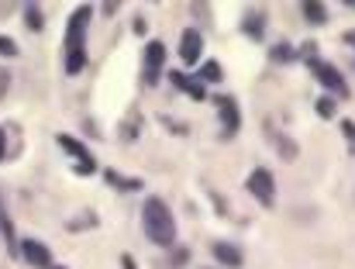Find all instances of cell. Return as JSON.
<instances>
[{"label": "cell", "mask_w": 355, "mask_h": 269, "mask_svg": "<svg viewBox=\"0 0 355 269\" xmlns=\"http://www.w3.org/2000/svg\"><path fill=\"white\" fill-rule=\"evenodd\" d=\"M24 21H28V28H31V31H42V28H45V14H42L35 3H28V7H24Z\"/></svg>", "instance_id": "cell-15"}, {"label": "cell", "mask_w": 355, "mask_h": 269, "mask_svg": "<svg viewBox=\"0 0 355 269\" xmlns=\"http://www.w3.org/2000/svg\"><path fill=\"white\" fill-rule=\"evenodd\" d=\"M55 141H59V145H62V148H66V152H69V155L80 162V166H76L80 173H90V169H94V162H90V152H87V145H83V141H76L73 134H59Z\"/></svg>", "instance_id": "cell-8"}, {"label": "cell", "mask_w": 355, "mask_h": 269, "mask_svg": "<svg viewBox=\"0 0 355 269\" xmlns=\"http://www.w3.org/2000/svg\"><path fill=\"white\" fill-rule=\"evenodd\" d=\"M7 80H10V76H7V73L0 69V97H3V90H7Z\"/></svg>", "instance_id": "cell-21"}, {"label": "cell", "mask_w": 355, "mask_h": 269, "mask_svg": "<svg viewBox=\"0 0 355 269\" xmlns=\"http://www.w3.org/2000/svg\"><path fill=\"white\" fill-rule=\"evenodd\" d=\"M52 269H66V266H52Z\"/></svg>", "instance_id": "cell-25"}, {"label": "cell", "mask_w": 355, "mask_h": 269, "mask_svg": "<svg viewBox=\"0 0 355 269\" xmlns=\"http://www.w3.org/2000/svg\"><path fill=\"white\" fill-rule=\"evenodd\" d=\"M241 28H245V35H248V38H255V42H262V31H266V14H259V10H252V14H245V21H241Z\"/></svg>", "instance_id": "cell-11"}, {"label": "cell", "mask_w": 355, "mask_h": 269, "mask_svg": "<svg viewBox=\"0 0 355 269\" xmlns=\"http://www.w3.org/2000/svg\"><path fill=\"white\" fill-rule=\"evenodd\" d=\"M121 266H124V269H135V259H131V256H121Z\"/></svg>", "instance_id": "cell-23"}, {"label": "cell", "mask_w": 355, "mask_h": 269, "mask_svg": "<svg viewBox=\"0 0 355 269\" xmlns=\"http://www.w3.org/2000/svg\"><path fill=\"white\" fill-rule=\"evenodd\" d=\"M318 114H321V118H335V104H331L328 97H321V101H318Z\"/></svg>", "instance_id": "cell-18"}, {"label": "cell", "mask_w": 355, "mask_h": 269, "mask_svg": "<svg viewBox=\"0 0 355 269\" xmlns=\"http://www.w3.org/2000/svg\"><path fill=\"white\" fill-rule=\"evenodd\" d=\"M141 228H145V238L159 249H169L176 242V221H173V211L166 207V200L159 197H148L145 207H141Z\"/></svg>", "instance_id": "cell-2"}, {"label": "cell", "mask_w": 355, "mask_h": 269, "mask_svg": "<svg viewBox=\"0 0 355 269\" xmlns=\"http://www.w3.org/2000/svg\"><path fill=\"white\" fill-rule=\"evenodd\" d=\"M311 73L318 76V83H324L331 94H338V97H349V83H345V76L331 66V62H321V59H311Z\"/></svg>", "instance_id": "cell-4"}, {"label": "cell", "mask_w": 355, "mask_h": 269, "mask_svg": "<svg viewBox=\"0 0 355 269\" xmlns=\"http://www.w3.org/2000/svg\"><path fill=\"white\" fill-rule=\"evenodd\" d=\"M304 17H307L311 24H324V21H328V10H324V3L307 0V3H304Z\"/></svg>", "instance_id": "cell-14"}, {"label": "cell", "mask_w": 355, "mask_h": 269, "mask_svg": "<svg viewBox=\"0 0 355 269\" xmlns=\"http://www.w3.org/2000/svg\"><path fill=\"white\" fill-rule=\"evenodd\" d=\"M197 80H200V83H221V80H225L221 62H214V59H211V62H204V66H200V73H197Z\"/></svg>", "instance_id": "cell-13"}, {"label": "cell", "mask_w": 355, "mask_h": 269, "mask_svg": "<svg viewBox=\"0 0 355 269\" xmlns=\"http://www.w3.org/2000/svg\"><path fill=\"white\" fill-rule=\"evenodd\" d=\"M3 152H7V138H3V132H0V159H3Z\"/></svg>", "instance_id": "cell-24"}, {"label": "cell", "mask_w": 355, "mask_h": 269, "mask_svg": "<svg viewBox=\"0 0 355 269\" xmlns=\"http://www.w3.org/2000/svg\"><path fill=\"white\" fill-rule=\"evenodd\" d=\"M90 17H94V7H76L69 14V24H66V73L69 76L83 73V66H87V28H90Z\"/></svg>", "instance_id": "cell-1"}, {"label": "cell", "mask_w": 355, "mask_h": 269, "mask_svg": "<svg viewBox=\"0 0 355 269\" xmlns=\"http://www.w3.org/2000/svg\"><path fill=\"white\" fill-rule=\"evenodd\" d=\"M21 252H24V259H28L31 266H38V269L55 266V263H52V252H49L42 242H35V238H24V242H21Z\"/></svg>", "instance_id": "cell-7"}, {"label": "cell", "mask_w": 355, "mask_h": 269, "mask_svg": "<svg viewBox=\"0 0 355 269\" xmlns=\"http://www.w3.org/2000/svg\"><path fill=\"white\" fill-rule=\"evenodd\" d=\"M214 104H218V114H221V132H225V138H232V134L241 128V111H238V104L232 97H214Z\"/></svg>", "instance_id": "cell-5"}, {"label": "cell", "mask_w": 355, "mask_h": 269, "mask_svg": "<svg viewBox=\"0 0 355 269\" xmlns=\"http://www.w3.org/2000/svg\"><path fill=\"white\" fill-rule=\"evenodd\" d=\"M173 83H176L180 90H187L190 101H204V83H200V80H187L183 73H173Z\"/></svg>", "instance_id": "cell-12"}, {"label": "cell", "mask_w": 355, "mask_h": 269, "mask_svg": "<svg viewBox=\"0 0 355 269\" xmlns=\"http://www.w3.org/2000/svg\"><path fill=\"white\" fill-rule=\"evenodd\" d=\"M293 55H297V52H293V49H290V45H286V42H283V45H276V49H272V59H276V62H286V59H293Z\"/></svg>", "instance_id": "cell-17"}, {"label": "cell", "mask_w": 355, "mask_h": 269, "mask_svg": "<svg viewBox=\"0 0 355 269\" xmlns=\"http://www.w3.org/2000/svg\"><path fill=\"white\" fill-rule=\"evenodd\" d=\"M342 42H345V45H352V49H355V31H345V35H342Z\"/></svg>", "instance_id": "cell-22"}, {"label": "cell", "mask_w": 355, "mask_h": 269, "mask_svg": "<svg viewBox=\"0 0 355 269\" xmlns=\"http://www.w3.org/2000/svg\"><path fill=\"white\" fill-rule=\"evenodd\" d=\"M104 176H107V180H111V183H114L118 190H138V186H141V180H121V176L114 173V169H107Z\"/></svg>", "instance_id": "cell-16"}, {"label": "cell", "mask_w": 355, "mask_h": 269, "mask_svg": "<svg viewBox=\"0 0 355 269\" xmlns=\"http://www.w3.org/2000/svg\"><path fill=\"white\" fill-rule=\"evenodd\" d=\"M214 259L221 266H232V269L241 266V252H238L235 245H228V242H214Z\"/></svg>", "instance_id": "cell-10"}, {"label": "cell", "mask_w": 355, "mask_h": 269, "mask_svg": "<svg viewBox=\"0 0 355 269\" xmlns=\"http://www.w3.org/2000/svg\"><path fill=\"white\" fill-rule=\"evenodd\" d=\"M162 59H166V45L162 42H148V49H145V83H159V76H162Z\"/></svg>", "instance_id": "cell-6"}, {"label": "cell", "mask_w": 355, "mask_h": 269, "mask_svg": "<svg viewBox=\"0 0 355 269\" xmlns=\"http://www.w3.org/2000/svg\"><path fill=\"white\" fill-rule=\"evenodd\" d=\"M248 193L262 204V207H272L276 204V183H272V173L269 169H252V176H248Z\"/></svg>", "instance_id": "cell-3"}, {"label": "cell", "mask_w": 355, "mask_h": 269, "mask_svg": "<svg viewBox=\"0 0 355 269\" xmlns=\"http://www.w3.org/2000/svg\"><path fill=\"white\" fill-rule=\"evenodd\" d=\"M0 55H17V45H14V38L0 35Z\"/></svg>", "instance_id": "cell-19"}, {"label": "cell", "mask_w": 355, "mask_h": 269, "mask_svg": "<svg viewBox=\"0 0 355 269\" xmlns=\"http://www.w3.org/2000/svg\"><path fill=\"white\" fill-rule=\"evenodd\" d=\"M200 45H204L200 31L187 28L183 38H180V59H183V62H197V59H200Z\"/></svg>", "instance_id": "cell-9"}, {"label": "cell", "mask_w": 355, "mask_h": 269, "mask_svg": "<svg viewBox=\"0 0 355 269\" xmlns=\"http://www.w3.org/2000/svg\"><path fill=\"white\" fill-rule=\"evenodd\" d=\"M342 134H345L349 141H355V121H345V125H342Z\"/></svg>", "instance_id": "cell-20"}]
</instances>
